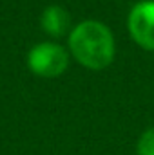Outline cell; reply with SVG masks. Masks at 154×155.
<instances>
[{"instance_id": "cell-3", "label": "cell", "mask_w": 154, "mask_h": 155, "mask_svg": "<svg viewBox=\"0 0 154 155\" xmlns=\"http://www.w3.org/2000/svg\"><path fill=\"white\" fill-rule=\"evenodd\" d=\"M132 40L145 51H154V0L138 2L127 18Z\"/></svg>"}, {"instance_id": "cell-2", "label": "cell", "mask_w": 154, "mask_h": 155, "mask_svg": "<svg viewBox=\"0 0 154 155\" xmlns=\"http://www.w3.org/2000/svg\"><path fill=\"white\" fill-rule=\"evenodd\" d=\"M27 65L33 74L42 78H56L69 67L67 51L54 41L37 43L27 54Z\"/></svg>"}, {"instance_id": "cell-1", "label": "cell", "mask_w": 154, "mask_h": 155, "mask_svg": "<svg viewBox=\"0 0 154 155\" xmlns=\"http://www.w3.org/2000/svg\"><path fill=\"white\" fill-rule=\"evenodd\" d=\"M69 51L80 65L102 71L114 60V36L111 29L96 20H85L69 33Z\"/></svg>"}, {"instance_id": "cell-5", "label": "cell", "mask_w": 154, "mask_h": 155, "mask_svg": "<svg viewBox=\"0 0 154 155\" xmlns=\"http://www.w3.org/2000/svg\"><path fill=\"white\" fill-rule=\"evenodd\" d=\"M136 153L138 155H154V126L147 128L136 144Z\"/></svg>"}, {"instance_id": "cell-4", "label": "cell", "mask_w": 154, "mask_h": 155, "mask_svg": "<svg viewBox=\"0 0 154 155\" xmlns=\"http://www.w3.org/2000/svg\"><path fill=\"white\" fill-rule=\"evenodd\" d=\"M40 24H42V29L49 36L62 38L67 35V31L71 27V16L60 5H49L44 9V13L40 16Z\"/></svg>"}]
</instances>
